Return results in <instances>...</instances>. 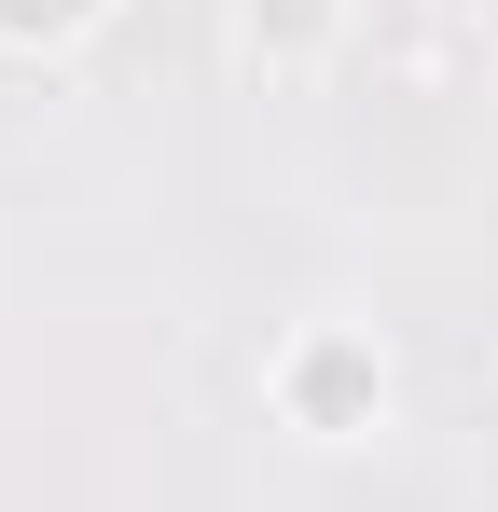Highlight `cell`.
<instances>
[{
	"mask_svg": "<svg viewBox=\"0 0 498 512\" xmlns=\"http://www.w3.org/2000/svg\"><path fill=\"white\" fill-rule=\"evenodd\" d=\"M374 388H388V374H374V346H360V333L291 346V416H305V429H360V416H374Z\"/></svg>",
	"mask_w": 498,
	"mask_h": 512,
	"instance_id": "1",
	"label": "cell"
},
{
	"mask_svg": "<svg viewBox=\"0 0 498 512\" xmlns=\"http://www.w3.org/2000/svg\"><path fill=\"white\" fill-rule=\"evenodd\" d=\"M97 28V0H0V42H70Z\"/></svg>",
	"mask_w": 498,
	"mask_h": 512,
	"instance_id": "2",
	"label": "cell"
}]
</instances>
